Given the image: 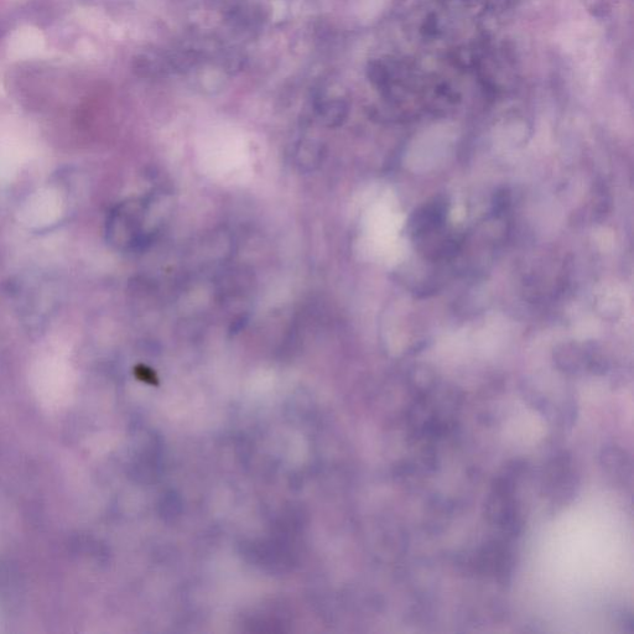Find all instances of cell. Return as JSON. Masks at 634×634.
I'll return each instance as SVG.
<instances>
[{
  "label": "cell",
  "mask_w": 634,
  "mask_h": 634,
  "mask_svg": "<svg viewBox=\"0 0 634 634\" xmlns=\"http://www.w3.org/2000/svg\"><path fill=\"white\" fill-rule=\"evenodd\" d=\"M606 469L612 476L621 475L622 480H630L632 475L630 457L625 452L618 449H607L602 455Z\"/></svg>",
  "instance_id": "6da1fadb"
}]
</instances>
